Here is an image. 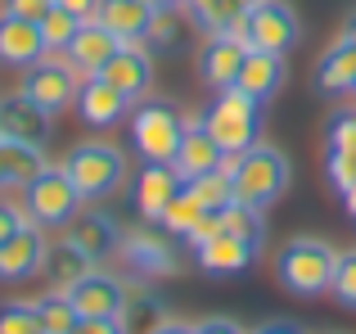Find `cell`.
Wrapping results in <instances>:
<instances>
[{"instance_id": "obj_1", "label": "cell", "mask_w": 356, "mask_h": 334, "mask_svg": "<svg viewBox=\"0 0 356 334\" xmlns=\"http://www.w3.org/2000/svg\"><path fill=\"white\" fill-rule=\"evenodd\" d=\"M334 267H339V248L316 235H298L275 253V280L293 299H321L334 285Z\"/></svg>"}, {"instance_id": "obj_2", "label": "cell", "mask_w": 356, "mask_h": 334, "mask_svg": "<svg viewBox=\"0 0 356 334\" xmlns=\"http://www.w3.org/2000/svg\"><path fill=\"white\" fill-rule=\"evenodd\" d=\"M226 172L235 181V199L243 208H270L289 185V159L270 145H248L243 154L226 159Z\"/></svg>"}, {"instance_id": "obj_3", "label": "cell", "mask_w": 356, "mask_h": 334, "mask_svg": "<svg viewBox=\"0 0 356 334\" xmlns=\"http://www.w3.org/2000/svg\"><path fill=\"white\" fill-rule=\"evenodd\" d=\"M203 127H208V136L221 145V154L226 159H235L243 154L248 145H257V132H261V104L257 100H248L239 86H226L212 95V104L203 109Z\"/></svg>"}, {"instance_id": "obj_4", "label": "cell", "mask_w": 356, "mask_h": 334, "mask_svg": "<svg viewBox=\"0 0 356 334\" xmlns=\"http://www.w3.org/2000/svg\"><path fill=\"white\" fill-rule=\"evenodd\" d=\"M63 172L77 185L81 199H104L118 185H127V154L113 141H81L63 154Z\"/></svg>"}, {"instance_id": "obj_5", "label": "cell", "mask_w": 356, "mask_h": 334, "mask_svg": "<svg viewBox=\"0 0 356 334\" xmlns=\"http://www.w3.org/2000/svg\"><path fill=\"white\" fill-rule=\"evenodd\" d=\"M190 118L172 104V100H140L131 109V145L140 150L145 163H172L176 150H181V136Z\"/></svg>"}, {"instance_id": "obj_6", "label": "cell", "mask_w": 356, "mask_h": 334, "mask_svg": "<svg viewBox=\"0 0 356 334\" xmlns=\"http://www.w3.org/2000/svg\"><path fill=\"white\" fill-rule=\"evenodd\" d=\"M86 77L90 72H81L68 54H41L32 68H23V86L18 90H23L27 100H36V104L54 118V113H63V109L77 104V90H81Z\"/></svg>"}, {"instance_id": "obj_7", "label": "cell", "mask_w": 356, "mask_h": 334, "mask_svg": "<svg viewBox=\"0 0 356 334\" xmlns=\"http://www.w3.org/2000/svg\"><path fill=\"white\" fill-rule=\"evenodd\" d=\"M77 208H81V194H77V185L68 181L63 167L45 163L41 176L23 185V212L36 226H68V221L77 217Z\"/></svg>"}, {"instance_id": "obj_8", "label": "cell", "mask_w": 356, "mask_h": 334, "mask_svg": "<svg viewBox=\"0 0 356 334\" xmlns=\"http://www.w3.org/2000/svg\"><path fill=\"white\" fill-rule=\"evenodd\" d=\"M298 14L284 5V0H257V5H248L243 9V18H239V27H235V36L248 50H275V54H284L289 45L298 41Z\"/></svg>"}, {"instance_id": "obj_9", "label": "cell", "mask_w": 356, "mask_h": 334, "mask_svg": "<svg viewBox=\"0 0 356 334\" xmlns=\"http://www.w3.org/2000/svg\"><path fill=\"white\" fill-rule=\"evenodd\" d=\"M118 253L127 257V262L136 267L140 276H149V280L181 271V253H176L172 235H167L158 221H145V226L127 230V235H122V244H118Z\"/></svg>"}, {"instance_id": "obj_10", "label": "cell", "mask_w": 356, "mask_h": 334, "mask_svg": "<svg viewBox=\"0 0 356 334\" xmlns=\"http://www.w3.org/2000/svg\"><path fill=\"white\" fill-rule=\"evenodd\" d=\"M99 77L108 86H118L131 104H140L149 95V86H154V54L145 50V41H122L113 50V59L99 68Z\"/></svg>"}, {"instance_id": "obj_11", "label": "cell", "mask_w": 356, "mask_h": 334, "mask_svg": "<svg viewBox=\"0 0 356 334\" xmlns=\"http://www.w3.org/2000/svg\"><path fill=\"white\" fill-rule=\"evenodd\" d=\"M45 226L27 221L18 226L14 235L0 244V285H23L32 276H41V262H45Z\"/></svg>"}, {"instance_id": "obj_12", "label": "cell", "mask_w": 356, "mask_h": 334, "mask_svg": "<svg viewBox=\"0 0 356 334\" xmlns=\"http://www.w3.org/2000/svg\"><path fill=\"white\" fill-rule=\"evenodd\" d=\"M68 299L77 308V317H113L118 321L127 299H131V289H127V280H118L108 271H90L68 289Z\"/></svg>"}, {"instance_id": "obj_13", "label": "cell", "mask_w": 356, "mask_h": 334, "mask_svg": "<svg viewBox=\"0 0 356 334\" xmlns=\"http://www.w3.org/2000/svg\"><path fill=\"white\" fill-rule=\"evenodd\" d=\"M176 176H181L185 185L199 181V176L217 172V167H226V154H221V145L208 136V127H203V118H190L185 122V136H181V150H176Z\"/></svg>"}, {"instance_id": "obj_14", "label": "cell", "mask_w": 356, "mask_h": 334, "mask_svg": "<svg viewBox=\"0 0 356 334\" xmlns=\"http://www.w3.org/2000/svg\"><path fill=\"white\" fill-rule=\"evenodd\" d=\"M0 136L5 141H23V145H41L50 141V113L36 100H27L23 90L0 95Z\"/></svg>"}, {"instance_id": "obj_15", "label": "cell", "mask_w": 356, "mask_h": 334, "mask_svg": "<svg viewBox=\"0 0 356 334\" xmlns=\"http://www.w3.org/2000/svg\"><path fill=\"white\" fill-rule=\"evenodd\" d=\"M181 176H176L172 163H145L136 176V185H131V203H136L140 221H158L167 212V203L176 199V190H181Z\"/></svg>"}, {"instance_id": "obj_16", "label": "cell", "mask_w": 356, "mask_h": 334, "mask_svg": "<svg viewBox=\"0 0 356 334\" xmlns=\"http://www.w3.org/2000/svg\"><path fill=\"white\" fill-rule=\"evenodd\" d=\"M41 54H50L45 50V36H41V23L0 9V63L5 68H32Z\"/></svg>"}, {"instance_id": "obj_17", "label": "cell", "mask_w": 356, "mask_h": 334, "mask_svg": "<svg viewBox=\"0 0 356 334\" xmlns=\"http://www.w3.org/2000/svg\"><path fill=\"white\" fill-rule=\"evenodd\" d=\"M261 244H252V239L235 235V230H221V235H212L208 244L194 248V257H199V267L208 276H239L252 267V257H257Z\"/></svg>"}, {"instance_id": "obj_18", "label": "cell", "mask_w": 356, "mask_h": 334, "mask_svg": "<svg viewBox=\"0 0 356 334\" xmlns=\"http://www.w3.org/2000/svg\"><path fill=\"white\" fill-rule=\"evenodd\" d=\"M235 86L248 100H257V104L275 100L280 86H284V54H275V50H248V54H243V63H239Z\"/></svg>"}, {"instance_id": "obj_19", "label": "cell", "mask_w": 356, "mask_h": 334, "mask_svg": "<svg viewBox=\"0 0 356 334\" xmlns=\"http://www.w3.org/2000/svg\"><path fill=\"white\" fill-rule=\"evenodd\" d=\"M63 239L77 244L90 262H104V257L122 244V230H118V221L108 217V212H81V217H72L68 226H63Z\"/></svg>"}, {"instance_id": "obj_20", "label": "cell", "mask_w": 356, "mask_h": 334, "mask_svg": "<svg viewBox=\"0 0 356 334\" xmlns=\"http://www.w3.org/2000/svg\"><path fill=\"white\" fill-rule=\"evenodd\" d=\"M312 86H316V95H352L356 90V45L352 41L339 36V41L316 59Z\"/></svg>"}, {"instance_id": "obj_21", "label": "cell", "mask_w": 356, "mask_h": 334, "mask_svg": "<svg viewBox=\"0 0 356 334\" xmlns=\"http://www.w3.org/2000/svg\"><path fill=\"white\" fill-rule=\"evenodd\" d=\"M243 54H248V45H243L239 36H208V41H203V50H199V77L208 81L212 90L235 86Z\"/></svg>"}, {"instance_id": "obj_22", "label": "cell", "mask_w": 356, "mask_h": 334, "mask_svg": "<svg viewBox=\"0 0 356 334\" xmlns=\"http://www.w3.org/2000/svg\"><path fill=\"white\" fill-rule=\"evenodd\" d=\"M77 113L86 118L90 127H113V122H122V118L131 113V100L122 95L118 86H108L99 72H90V77L81 81V90H77Z\"/></svg>"}, {"instance_id": "obj_23", "label": "cell", "mask_w": 356, "mask_h": 334, "mask_svg": "<svg viewBox=\"0 0 356 334\" xmlns=\"http://www.w3.org/2000/svg\"><path fill=\"white\" fill-rule=\"evenodd\" d=\"M118 45H122V41H118L113 32H108L104 23H95V18H86V23L77 27V36H72V45H68L63 54H68V59L77 63L81 72H99V68H104L108 59H113V50H118Z\"/></svg>"}, {"instance_id": "obj_24", "label": "cell", "mask_w": 356, "mask_h": 334, "mask_svg": "<svg viewBox=\"0 0 356 334\" xmlns=\"http://www.w3.org/2000/svg\"><path fill=\"white\" fill-rule=\"evenodd\" d=\"M99 262H90L86 253H81L77 244H68V239H59V244H50L45 248V262H41V276H45V285L50 289H59V294H68L72 285L81 280V276H90Z\"/></svg>"}, {"instance_id": "obj_25", "label": "cell", "mask_w": 356, "mask_h": 334, "mask_svg": "<svg viewBox=\"0 0 356 334\" xmlns=\"http://www.w3.org/2000/svg\"><path fill=\"white\" fill-rule=\"evenodd\" d=\"M45 167V150L41 145H23V141H5L0 136V190H23L27 181H36Z\"/></svg>"}, {"instance_id": "obj_26", "label": "cell", "mask_w": 356, "mask_h": 334, "mask_svg": "<svg viewBox=\"0 0 356 334\" xmlns=\"http://www.w3.org/2000/svg\"><path fill=\"white\" fill-rule=\"evenodd\" d=\"M149 18H154V5H145V0H99L95 9V23H104L118 41H140Z\"/></svg>"}, {"instance_id": "obj_27", "label": "cell", "mask_w": 356, "mask_h": 334, "mask_svg": "<svg viewBox=\"0 0 356 334\" xmlns=\"http://www.w3.org/2000/svg\"><path fill=\"white\" fill-rule=\"evenodd\" d=\"M190 14H185V5H172V9H154V18H149V27H145V50L149 54H172V50H181V41L190 36Z\"/></svg>"}, {"instance_id": "obj_28", "label": "cell", "mask_w": 356, "mask_h": 334, "mask_svg": "<svg viewBox=\"0 0 356 334\" xmlns=\"http://www.w3.org/2000/svg\"><path fill=\"white\" fill-rule=\"evenodd\" d=\"M185 14L203 36H235L243 5L239 0H185Z\"/></svg>"}, {"instance_id": "obj_29", "label": "cell", "mask_w": 356, "mask_h": 334, "mask_svg": "<svg viewBox=\"0 0 356 334\" xmlns=\"http://www.w3.org/2000/svg\"><path fill=\"white\" fill-rule=\"evenodd\" d=\"M118 321H122L127 334H158L167 321H172V312H167V303L158 299V294H131Z\"/></svg>"}, {"instance_id": "obj_30", "label": "cell", "mask_w": 356, "mask_h": 334, "mask_svg": "<svg viewBox=\"0 0 356 334\" xmlns=\"http://www.w3.org/2000/svg\"><path fill=\"white\" fill-rule=\"evenodd\" d=\"M203 212H208V208H203V203H199V194H194L190 185H181V190H176V199L167 203V212H163V217H158V226H163L167 235L185 239V235H190V230H194V221L203 217Z\"/></svg>"}, {"instance_id": "obj_31", "label": "cell", "mask_w": 356, "mask_h": 334, "mask_svg": "<svg viewBox=\"0 0 356 334\" xmlns=\"http://www.w3.org/2000/svg\"><path fill=\"white\" fill-rule=\"evenodd\" d=\"M36 317H41L45 334H72V326L81 321L77 308H72V299H68V294H59V289H50V294L36 299Z\"/></svg>"}, {"instance_id": "obj_32", "label": "cell", "mask_w": 356, "mask_h": 334, "mask_svg": "<svg viewBox=\"0 0 356 334\" xmlns=\"http://www.w3.org/2000/svg\"><path fill=\"white\" fill-rule=\"evenodd\" d=\"M190 190L199 194V203H203L208 212H226L230 203H239V199H235V181H230L226 167H217V172H208V176H199V181H190Z\"/></svg>"}, {"instance_id": "obj_33", "label": "cell", "mask_w": 356, "mask_h": 334, "mask_svg": "<svg viewBox=\"0 0 356 334\" xmlns=\"http://www.w3.org/2000/svg\"><path fill=\"white\" fill-rule=\"evenodd\" d=\"M77 27H81V18H77V14H68V9H59V5H54L50 14L41 18L45 50H50V54H63V50L72 45V36H77Z\"/></svg>"}, {"instance_id": "obj_34", "label": "cell", "mask_w": 356, "mask_h": 334, "mask_svg": "<svg viewBox=\"0 0 356 334\" xmlns=\"http://www.w3.org/2000/svg\"><path fill=\"white\" fill-rule=\"evenodd\" d=\"M0 334H45L36 303H0Z\"/></svg>"}, {"instance_id": "obj_35", "label": "cell", "mask_w": 356, "mask_h": 334, "mask_svg": "<svg viewBox=\"0 0 356 334\" xmlns=\"http://www.w3.org/2000/svg\"><path fill=\"white\" fill-rule=\"evenodd\" d=\"M330 294L343 303L348 312H356V248H348V253H339V267H334V285Z\"/></svg>"}, {"instance_id": "obj_36", "label": "cell", "mask_w": 356, "mask_h": 334, "mask_svg": "<svg viewBox=\"0 0 356 334\" xmlns=\"http://www.w3.org/2000/svg\"><path fill=\"white\" fill-rule=\"evenodd\" d=\"M325 176L334 181V190L356 185V150H325Z\"/></svg>"}, {"instance_id": "obj_37", "label": "cell", "mask_w": 356, "mask_h": 334, "mask_svg": "<svg viewBox=\"0 0 356 334\" xmlns=\"http://www.w3.org/2000/svg\"><path fill=\"white\" fill-rule=\"evenodd\" d=\"M221 230H226V221H221V212H203V217L194 221V230L185 235V244H194V248H199V244H208L212 235H221Z\"/></svg>"}, {"instance_id": "obj_38", "label": "cell", "mask_w": 356, "mask_h": 334, "mask_svg": "<svg viewBox=\"0 0 356 334\" xmlns=\"http://www.w3.org/2000/svg\"><path fill=\"white\" fill-rule=\"evenodd\" d=\"M5 14H18V18H32V23H41L45 14L54 9V0H5Z\"/></svg>"}, {"instance_id": "obj_39", "label": "cell", "mask_w": 356, "mask_h": 334, "mask_svg": "<svg viewBox=\"0 0 356 334\" xmlns=\"http://www.w3.org/2000/svg\"><path fill=\"white\" fill-rule=\"evenodd\" d=\"M18 226H27V212L18 208V203H9V199H0V244H5L9 235H14Z\"/></svg>"}, {"instance_id": "obj_40", "label": "cell", "mask_w": 356, "mask_h": 334, "mask_svg": "<svg viewBox=\"0 0 356 334\" xmlns=\"http://www.w3.org/2000/svg\"><path fill=\"white\" fill-rule=\"evenodd\" d=\"M72 334H127V330H122V321H113V317H81L77 326H72Z\"/></svg>"}, {"instance_id": "obj_41", "label": "cell", "mask_w": 356, "mask_h": 334, "mask_svg": "<svg viewBox=\"0 0 356 334\" xmlns=\"http://www.w3.org/2000/svg\"><path fill=\"white\" fill-rule=\"evenodd\" d=\"M194 334H248V330H243L239 321H230V317H208V321L194 326Z\"/></svg>"}, {"instance_id": "obj_42", "label": "cell", "mask_w": 356, "mask_h": 334, "mask_svg": "<svg viewBox=\"0 0 356 334\" xmlns=\"http://www.w3.org/2000/svg\"><path fill=\"white\" fill-rule=\"evenodd\" d=\"M54 5H59V9H68V14H77L81 23H86V18H95L99 0H54Z\"/></svg>"}, {"instance_id": "obj_43", "label": "cell", "mask_w": 356, "mask_h": 334, "mask_svg": "<svg viewBox=\"0 0 356 334\" xmlns=\"http://www.w3.org/2000/svg\"><path fill=\"white\" fill-rule=\"evenodd\" d=\"M257 334H307V330L293 326V321H270V326H261Z\"/></svg>"}, {"instance_id": "obj_44", "label": "cell", "mask_w": 356, "mask_h": 334, "mask_svg": "<svg viewBox=\"0 0 356 334\" xmlns=\"http://www.w3.org/2000/svg\"><path fill=\"white\" fill-rule=\"evenodd\" d=\"M339 36H343V41H352V45H356V5L348 9V18H343V27H339Z\"/></svg>"}, {"instance_id": "obj_45", "label": "cell", "mask_w": 356, "mask_h": 334, "mask_svg": "<svg viewBox=\"0 0 356 334\" xmlns=\"http://www.w3.org/2000/svg\"><path fill=\"white\" fill-rule=\"evenodd\" d=\"M158 334H194V326H185V321H167Z\"/></svg>"}, {"instance_id": "obj_46", "label": "cell", "mask_w": 356, "mask_h": 334, "mask_svg": "<svg viewBox=\"0 0 356 334\" xmlns=\"http://www.w3.org/2000/svg\"><path fill=\"white\" fill-rule=\"evenodd\" d=\"M343 208H348L352 217H356V185H348V190H343Z\"/></svg>"}, {"instance_id": "obj_47", "label": "cell", "mask_w": 356, "mask_h": 334, "mask_svg": "<svg viewBox=\"0 0 356 334\" xmlns=\"http://www.w3.org/2000/svg\"><path fill=\"white\" fill-rule=\"evenodd\" d=\"M145 5H154V9H172V5H185V0H145Z\"/></svg>"}, {"instance_id": "obj_48", "label": "cell", "mask_w": 356, "mask_h": 334, "mask_svg": "<svg viewBox=\"0 0 356 334\" xmlns=\"http://www.w3.org/2000/svg\"><path fill=\"white\" fill-rule=\"evenodd\" d=\"M239 5H243V9H248V5H257V0H239Z\"/></svg>"}, {"instance_id": "obj_49", "label": "cell", "mask_w": 356, "mask_h": 334, "mask_svg": "<svg viewBox=\"0 0 356 334\" xmlns=\"http://www.w3.org/2000/svg\"><path fill=\"white\" fill-rule=\"evenodd\" d=\"M352 95H356V90H352Z\"/></svg>"}]
</instances>
